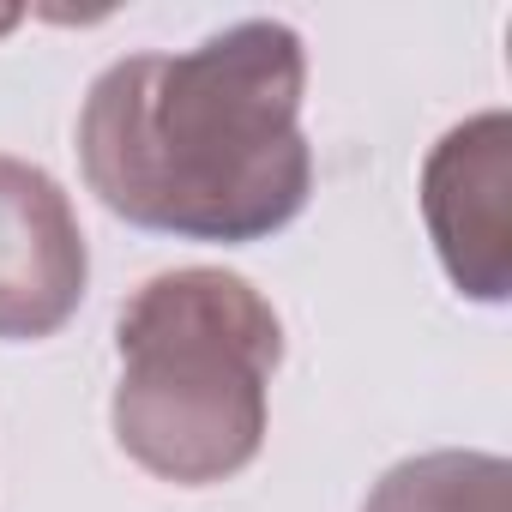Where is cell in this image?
<instances>
[{
	"label": "cell",
	"instance_id": "cell-2",
	"mask_svg": "<svg viewBox=\"0 0 512 512\" xmlns=\"http://www.w3.org/2000/svg\"><path fill=\"white\" fill-rule=\"evenodd\" d=\"M115 446L175 488L241 476L266 446V386L284 326L241 272L181 266L139 284L115 320Z\"/></svg>",
	"mask_w": 512,
	"mask_h": 512
},
{
	"label": "cell",
	"instance_id": "cell-6",
	"mask_svg": "<svg viewBox=\"0 0 512 512\" xmlns=\"http://www.w3.org/2000/svg\"><path fill=\"white\" fill-rule=\"evenodd\" d=\"M19 19H25V13H19V7H0V37H7V31H13V25H19Z\"/></svg>",
	"mask_w": 512,
	"mask_h": 512
},
{
	"label": "cell",
	"instance_id": "cell-5",
	"mask_svg": "<svg viewBox=\"0 0 512 512\" xmlns=\"http://www.w3.org/2000/svg\"><path fill=\"white\" fill-rule=\"evenodd\" d=\"M362 512H512V470L494 452H422L392 464Z\"/></svg>",
	"mask_w": 512,
	"mask_h": 512
},
{
	"label": "cell",
	"instance_id": "cell-1",
	"mask_svg": "<svg viewBox=\"0 0 512 512\" xmlns=\"http://www.w3.org/2000/svg\"><path fill=\"white\" fill-rule=\"evenodd\" d=\"M302 91L308 49L284 19H241L187 55H127L85 91L79 169L139 229L266 241L314 193Z\"/></svg>",
	"mask_w": 512,
	"mask_h": 512
},
{
	"label": "cell",
	"instance_id": "cell-3",
	"mask_svg": "<svg viewBox=\"0 0 512 512\" xmlns=\"http://www.w3.org/2000/svg\"><path fill=\"white\" fill-rule=\"evenodd\" d=\"M512 121L506 109L470 115L422 163V217L440 266L470 302H506L512 278Z\"/></svg>",
	"mask_w": 512,
	"mask_h": 512
},
{
	"label": "cell",
	"instance_id": "cell-4",
	"mask_svg": "<svg viewBox=\"0 0 512 512\" xmlns=\"http://www.w3.org/2000/svg\"><path fill=\"white\" fill-rule=\"evenodd\" d=\"M91 284V253L61 181L25 157H0V338H55Z\"/></svg>",
	"mask_w": 512,
	"mask_h": 512
}]
</instances>
